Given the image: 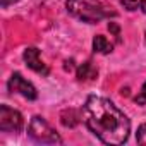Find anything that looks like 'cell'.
<instances>
[{"instance_id": "6da1fadb", "label": "cell", "mask_w": 146, "mask_h": 146, "mask_svg": "<svg viewBox=\"0 0 146 146\" xmlns=\"http://www.w3.org/2000/svg\"><path fill=\"white\" fill-rule=\"evenodd\" d=\"M81 117L86 127L105 144H124L131 132L127 115L103 96H90L83 105Z\"/></svg>"}, {"instance_id": "7a4b0ae2", "label": "cell", "mask_w": 146, "mask_h": 146, "mask_svg": "<svg viewBox=\"0 0 146 146\" xmlns=\"http://www.w3.org/2000/svg\"><path fill=\"white\" fill-rule=\"evenodd\" d=\"M65 7L70 16L88 24H96L108 16H115L100 0H67Z\"/></svg>"}, {"instance_id": "3957f363", "label": "cell", "mask_w": 146, "mask_h": 146, "mask_svg": "<svg viewBox=\"0 0 146 146\" xmlns=\"http://www.w3.org/2000/svg\"><path fill=\"white\" fill-rule=\"evenodd\" d=\"M28 134L33 141L40 144H62V137L55 132V129L40 115H35L28 125Z\"/></svg>"}, {"instance_id": "277c9868", "label": "cell", "mask_w": 146, "mask_h": 146, "mask_svg": "<svg viewBox=\"0 0 146 146\" xmlns=\"http://www.w3.org/2000/svg\"><path fill=\"white\" fill-rule=\"evenodd\" d=\"M24 119L21 112L11 108L9 105H0V131L5 132H19L23 131Z\"/></svg>"}, {"instance_id": "5b68a950", "label": "cell", "mask_w": 146, "mask_h": 146, "mask_svg": "<svg viewBox=\"0 0 146 146\" xmlns=\"http://www.w3.org/2000/svg\"><path fill=\"white\" fill-rule=\"evenodd\" d=\"M7 86H9V91H11V93H19L21 96H24V98H28V100H36V98H38L36 88H35L28 79H24L23 74H19V72H14V74L11 76Z\"/></svg>"}, {"instance_id": "8992f818", "label": "cell", "mask_w": 146, "mask_h": 146, "mask_svg": "<svg viewBox=\"0 0 146 146\" xmlns=\"http://www.w3.org/2000/svg\"><path fill=\"white\" fill-rule=\"evenodd\" d=\"M23 57H24L26 65H28L31 70L38 72V74H41V76H48V74H50V69H48L46 64L40 58V50H38V48H35V46L26 48Z\"/></svg>"}, {"instance_id": "52a82bcc", "label": "cell", "mask_w": 146, "mask_h": 146, "mask_svg": "<svg viewBox=\"0 0 146 146\" xmlns=\"http://www.w3.org/2000/svg\"><path fill=\"white\" fill-rule=\"evenodd\" d=\"M98 76V69L93 65V62H84L78 67V79L79 81H90Z\"/></svg>"}, {"instance_id": "ba28073f", "label": "cell", "mask_w": 146, "mask_h": 146, "mask_svg": "<svg viewBox=\"0 0 146 146\" xmlns=\"http://www.w3.org/2000/svg\"><path fill=\"white\" fill-rule=\"evenodd\" d=\"M93 50H95L96 53H103V55H107V53H110V52L113 50V46H112V43H110L105 36L96 35V36L93 38Z\"/></svg>"}, {"instance_id": "9c48e42d", "label": "cell", "mask_w": 146, "mask_h": 146, "mask_svg": "<svg viewBox=\"0 0 146 146\" xmlns=\"http://www.w3.org/2000/svg\"><path fill=\"white\" fill-rule=\"evenodd\" d=\"M60 119H62V124H64L65 127H74V125H78V122H79V113H78L76 110L70 108V110L62 112Z\"/></svg>"}, {"instance_id": "30bf717a", "label": "cell", "mask_w": 146, "mask_h": 146, "mask_svg": "<svg viewBox=\"0 0 146 146\" xmlns=\"http://www.w3.org/2000/svg\"><path fill=\"white\" fill-rule=\"evenodd\" d=\"M120 4H122V7H124L125 11L132 12V11H136V9L141 5V0H120Z\"/></svg>"}, {"instance_id": "8fae6325", "label": "cell", "mask_w": 146, "mask_h": 146, "mask_svg": "<svg viewBox=\"0 0 146 146\" xmlns=\"http://www.w3.org/2000/svg\"><path fill=\"white\" fill-rule=\"evenodd\" d=\"M136 141H137L139 144H144V146H146V122L139 125L137 134H136Z\"/></svg>"}, {"instance_id": "7c38bea8", "label": "cell", "mask_w": 146, "mask_h": 146, "mask_svg": "<svg viewBox=\"0 0 146 146\" xmlns=\"http://www.w3.org/2000/svg\"><path fill=\"white\" fill-rule=\"evenodd\" d=\"M134 102H136L137 105H144V103H146V81H144V84L141 86V91H139V95L134 98Z\"/></svg>"}, {"instance_id": "4fadbf2b", "label": "cell", "mask_w": 146, "mask_h": 146, "mask_svg": "<svg viewBox=\"0 0 146 146\" xmlns=\"http://www.w3.org/2000/svg\"><path fill=\"white\" fill-rule=\"evenodd\" d=\"M108 31L117 38V41H120V28L117 23H108Z\"/></svg>"}, {"instance_id": "5bb4252c", "label": "cell", "mask_w": 146, "mask_h": 146, "mask_svg": "<svg viewBox=\"0 0 146 146\" xmlns=\"http://www.w3.org/2000/svg\"><path fill=\"white\" fill-rule=\"evenodd\" d=\"M16 2H19V0H0L2 7H9V5H12V4H16Z\"/></svg>"}, {"instance_id": "9a60e30c", "label": "cell", "mask_w": 146, "mask_h": 146, "mask_svg": "<svg viewBox=\"0 0 146 146\" xmlns=\"http://www.w3.org/2000/svg\"><path fill=\"white\" fill-rule=\"evenodd\" d=\"M72 64H74V60H67L65 65H64V69L65 70H72V69H74V65H72Z\"/></svg>"}, {"instance_id": "2e32d148", "label": "cell", "mask_w": 146, "mask_h": 146, "mask_svg": "<svg viewBox=\"0 0 146 146\" xmlns=\"http://www.w3.org/2000/svg\"><path fill=\"white\" fill-rule=\"evenodd\" d=\"M139 7H141V11L146 14V0H141V5H139Z\"/></svg>"}]
</instances>
